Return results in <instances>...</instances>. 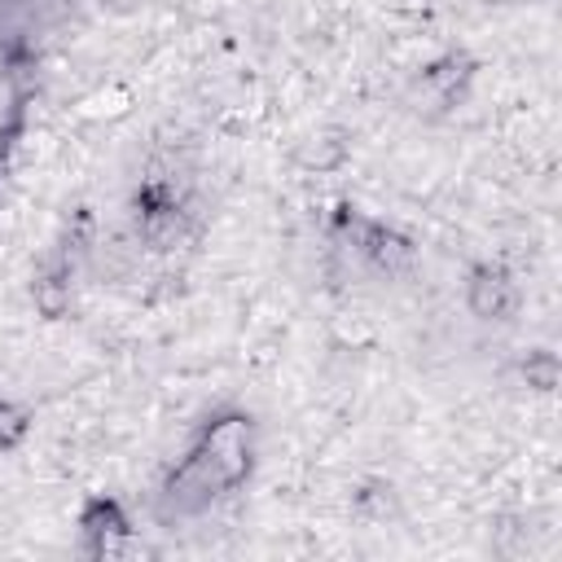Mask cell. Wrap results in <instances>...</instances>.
Instances as JSON below:
<instances>
[{
    "mask_svg": "<svg viewBox=\"0 0 562 562\" xmlns=\"http://www.w3.org/2000/svg\"><path fill=\"white\" fill-rule=\"evenodd\" d=\"M470 307H474L479 316H505V312L514 307V285H509L501 272L483 268V272L474 277V285H470Z\"/></svg>",
    "mask_w": 562,
    "mask_h": 562,
    "instance_id": "obj_1",
    "label": "cell"
}]
</instances>
